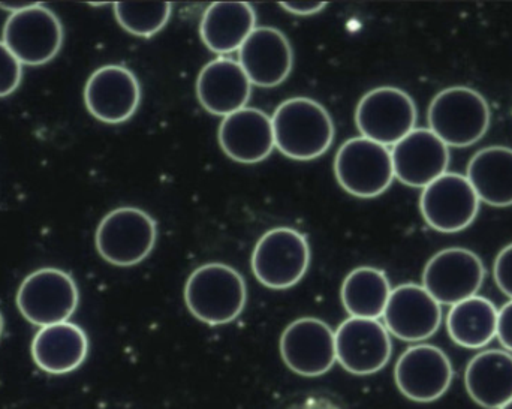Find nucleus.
I'll use <instances>...</instances> for the list:
<instances>
[{
	"label": "nucleus",
	"instance_id": "4",
	"mask_svg": "<svg viewBox=\"0 0 512 409\" xmlns=\"http://www.w3.org/2000/svg\"><path fill=\"white\" fill-rule=\"evenodd\" d=\"M158 240L155 219L138 207L111 210L99 222L95 245L107 263L132 267L152 254Z\"/></svg>",
	"mask_w": 512,
	"mask_h": 409
},
{
	"label": "nucleus",
	"instance_id": "34",
	"mask_svg": "<svg viewBox=\"0 0 512 409\" xmlns=\"http://www.w3.org/2000/svg\"><path fill=\"white\" fill-rule=\"evenodd\" d=\"M3 327H5V321H3L2 312H0V339H2Z\"/></svg>",
	"mask_w": 512,
	"mask_h": 409
},
{
	"label": "nucleus",
	"instance_id": "30",
	"mask_svg": "<svg viewBox=\"0 0 512 409\" xmlns=\"http://www.w3.org/2000/svg\"><path fill=\"white\" fill-rule=\"evenodd\" d=\"M496 338L499 339L505 351L512 354V300L505 303V305L499 309L498 333H496Z\"/></svg>",
	"mask_w": 512,
	"mask_h": 409
},
{
	"label": "nucleus",
	"instance_id": "35",
	"mask_svg": "<svg viewBox=\"0 0 512 409\" xmlns=\"http://www.w3.org/2000/svg\"><path fill=\"white\" fill-rule=\"evenodd\" d=\"M501 409H512V399L510 402H508V404H505L504 407H502Z\"/></svg>",
	"mask_w": 512,
	"mask_h": 409
},
{
	"label": "nucleus",
	"instance_id": "15",
	"mask_svg": "<svg viewBox=\"0 0 512 409\" xmlns=\"http://www.w3.org/2000/svg\"><path fill=\"white\" fill-rule=\"evenodd\" d=\"M141 87L137 75L123 65L96 69L84 87V104L99 122L108 125L126 122L137 113Z\"/></svg>",
	"mask_w": 512,
	"mask_h": 409
},
{
	"label": "nucleus",
	"instance_id": "2",
	"mask_svg": "<svg viewBox=\"0 0 512 409\" xmlns=\"http://www.w3.org/2000/svg\"><path fill=\"white\" fill-rule=\"evenodd\" d=\"M248 288L234 267L209 263L192 272L185 285L189 312L207 326H225L245 311Z\"/></svg>",
	"mask_w": 512,
	"mask_h": 409
},
{
	"label": "nucleus",
	"instance_id": "13",
	"mask_svg": "<svg viewBox=\"0 0 512 409\" xmlns=\"http://www.w3.org/2000/svg\"><path fill=\"white\" fill-rule=\"evenodd\" d=\"M280 356L294 374L321 377L337 362L334 332L318 318H298L280 336Z\"/></svg>",
	"mask_w": 512,
	"mask_h": 409
},
{
	"label": "nucleus",
	"instance_id": "22",
	"mask_svg": "<svg viewBox=\"0 0 512 409\" xmlns=\"http://www.w3.org/2000/svg\"><path fill=\"white\" fill-rule=\"evenodd\" d=\"M256 29V12L248 2H213L200 23L206 47L219 57L239 51Z\"/></svg>",
	"mask_w": 512,
	"mask_h": 409
},
{
	"label": "nucleus",
	"instance_id": "24",
	"mask_svg": "<svg viewBox=\"0 0 512 409\" xmlns=\"http://www.w3.org/2000/svg\"><path fill=\"white\" fill-rule=\"evenodd\" d=\"M466 177L480 201L492 207L512 206V149L490 146L478 150L468 164Z\"/></svg>",
	"mask_w": 512,
	"mask_h": 409
},
{
	"label": "nucleus",
	"instance_id": "16",
	"mask_svg": "<svg viewBox=\"0 0 512 409\" xmlns=\"http://www.w3.org/2000/svg\"><path fill=\"white\" fill-rule=\"evenodd\" d=\"M384 326L403 342H423L432 338L442 324V306L423 285L403 284L391 290L385 308Z\"/></svg>",
	"mask_w": 512,
	"mask_h": 409
},
{
	"label": "nucleus",
	"instance_id": "12",
	"mask_svg": "<svg viewBox=\"0 0 512 409\" xmlns=\"http://www.w3.org/2000/svg\"><path fill=\"white\" fill-rule=\"evenodd\" d=\"M451 360L441 348L430 344L409 347L397 360L394 381L409 401L430 404L438 401L453 383Z\"/></svg>",
	"mask_w": 512,
	"mask_h": 409
},
{
	"label": "nucleus",
	"instance_id": "14",
	"mask_svg": "<svg viewBox=\"0 0 512 409\" xmlns=\"http://www.w3.org/2000/svg\"><path fill=\"white\" fill-rule=\"evenodd\" d=\"M334 338L337 362L358 377L382 371L393 354L391 335L379 320L349 317L337 327Z\"/></svg>",
	"mask_w": 512,
	"mask_h": 409
},
{
	"label": "nucleus",
	"instance_id": "25",
	"mask_svg": "<svg viewBox=\"0 0 512 409\" xmlns=\"http://www.w3.org/2000/svg\"><path fill=\"white\" fill-rule=\"evenodd\" d=\"M499 311L492 300L474 296L451 306L447 330L451 341L468 350L487 347L498 333Z\"/></svg>",
	"mask_w": 512,
	"mask_h": 409
},
{
	"label": "nucleus",
	"instance_id": "11",
	"mask_svg": "<svg viewBox=\"0 0 512 409\" xmlns=\"http://www.w3.org/2000/svg\"><path fill=\"white\" fill-rule=\"evenodd\" d=\"M480 204L468 177L448 171L423 189L420 212L433 230L460 233L477 219Z\"/></svg>",
	"mask_w": 512,
	"mask_h": 409
},
{
	"label": "nucleus",
	"instance_id": "17",
	"mask_svg": "<svg viewBox=\"0 0 512 409\" xmlns=\"http://www.w3.org/2000/svg\"><path fill=\"white\" fill-rule=\"evenodd\" d=\"M394 177L411 188H426L448 173L450 147L429 128H415L391 149Z\"/></svg>",
	"mask_w": 512,
	"mask_h": 409
},
{
	"label": "nucleus",
	"instance_id": "23",
	"mask_svg": "<svg viewBox=\"0 0 512 409\" xmlns=\"http://www.w3.org/2000/svg\"><path fill=\"white\" fill-rule=\"evenodd\" d=\"M465 387L481 408L504 407L512 399V354L504 350L478 353L466 366Z\"/></svg>",
	"mask_w": 512,
	"mask_h": 409
},
{
	"label": "nucleus",
	"instance_id": "31",
	"mask_svg": "<svg viewBox=\"0 0 512 409\" xmlns=\"http://www.w3.org/2000/svg\"><path fill=\"white\" fill-rule=\"evenodd\" d=\"M279 5L289 14L298 15V17L315 15L327 8V2H280Z\"/></svg>",
	"mask_w": 512,
	"mask_h": 409
},
{
	"label": "nucleus",
	"instance_id": "19",
	"mask_svg": "<svg viewBox=\"0 0 512 409\" xmlns=\"http://www.w3.org/2000/svg\"><path fill=\"white\" fill-rule=\"evenodd\" d=\"M252 83L239 60L221 56L203 66L197 77V96L207 113L227 117L248 105Z\"/></svg>",
	"mask_w": 512,
	"mask_h": 409
},
{
	"label": "nucleus",
	"instance_id": "6",
	"mask_svg": "<svg viewBox=\"0 0 512 409\" xmlns=\"http://www.w3.org/2000/svg\"><path fill=\"white\" fill-rule=\"evenodd\" d=\"M80 302L77 284L71 275L54 267H44L26 276L17 293L20 314L36 327L66 323Z\"/></svg>",
	"mask_w": 512,
	"mask_h": 409
},
{
	"label": "nucleus",
	"instance_id": "1",
	"mask_svg": "<svg viewBox=\"0 0 512 409\" xmlns=\"http://www.w3.org/2000/svg\"><path fill=\"white\" fill-rule=\"evenodd\" d=\"M271 123L274 146L294 161H313L324 155L334 141L333 119L315 99H286L277 105Z\"/></svg>",
	"mask_w": 512,
	"mask_h": 409
},
{
	"label": "nucleus",
	"instance_id": "21",
	"mask_svg": "<svg viewBox=\"0 0 512 409\" xmlns=\"http://www.w3.org/2000/svg\"><path fill=\"white\" fill-rule=\"evenodd\" d=\"M33 362L45 374L65 375L77 371L89 354V339L77 324L42 327L30 347Z\"/></svg>",
	"mask_w": 512,
	"mask_h": 409
},
{
	"label": "nucleus",
	"instance_id": "9",
	"mask_svg": "<svg viewBox=\"0 0 512 409\" xmlns=\"http://www.w3.org/2000/svg\"><path fill=\"white\" fill-rule=\"evenodd\" d=\"M486 278L483 261L466 248H447L427 261L423 287L441 306L478 296Z\"/></svg>",
	"mask_w": 512,
	"mask_h": 409
},
{
	"label": "nucleus",
	"instance_id": "29",
	"mask_svg": "<svg viewBox=\"0 0 512 409\" xmlns=\"http://www.w3.org/2000/svg\"><path fill=\"white\" fill-rule=\"evenodd\" d=\"M493 275L499 290L512 300V243L505 246L496 257Z\"/></svg>",
	"mask_w": 512,
	"mask_h": 409
},
{
	"label": "nucleus",
	"instance_id": "5",
	"mask_svg": "<svg viewBox=\"0 0 512 409\" xmlns=\"http://www.w3.org/2000/svg\"><path fill=\"white\" fill-rule=\"evenodd\" d=\"M334 174L343 191L357 198H376L394 177L391 150L364 137L349 138L334 158Z\"/></svg>",
	"mask_w": 512,
	"mask_h": 409
},
{
	"label": "nucleus",
	"instance_id": "20",
	"mask_svg": "<svg viewBox=\"0 0 512 409\" xmlns=\"http://www.w3.org/2000/svg\"><path fill=\"white\" fill-rule=\"evenodd\" d=\"M219 144L225 155L240 164H258L273 152L271 117L259 108L245 107L224 117L219 126Z\"/></svg>",
	"mask_w": 512,
	"mask_h": 409
},
{
	"label": "nucleus",
	"instance_id": "32",
	"mask_svg": "<svg viewBox=\"0 0 512 409\" xmlns=\"http://www.w3.org/2000/svg\"><path fill=\"white\" fill-rule=\"evenodd\" d=\"M286 409H343V407L327 396L312 395L295 402L294 405Z\"/></svg>",
	"mask_w": 512,
	"mask_h": 409
},
{
	"label": "nucleus",
	"instance_id": "33",
	"mask_svg": "<svg viewBox=\"0 0 512 409\" xmlns=\"http://www.w3.org/2000/svg\"><path fill=\"white\" fill-rule=\"evenodd\" d=\"M39 3L41 2H0V9L8 11L12 15L33 8V6L39 5Z\"/></svg>",
	"mask_w": 512,
	"mask_h": 409
},
{
	"label": "nucleus",
	"instance_id": "18",
	"mask_svg": "<svg viewBox=\"0 0 512 409\" xmlns=\"http://www.w3.org/2000/svg\"><path fill=\"white\" fill-rule=\"evenodd\" d=\"M239 63L252 86L276 87L289 77L294 51L276 27H256L239 50Z\"/></svg>",
	"mask_w": 512,
	"mask_h": 409
},
{
	"label": "nucleus",
	"instance_id": "26",
	"mask_svg": "<svg viewBox=\"0 0 512 409\" xmlns=\"http://www.w3.org/2000/svg\"><path fill=\"white\" fill-rule=\"evenodd\" d=\"M391 290L390 281L381 269L357 267L343 281L340 299L352 318L379 320L387 308Z\"/></svg>",
	"mask_w": 512,
	"mask_h": 409
},
{
	"label": "nucleus",
	"instance_id": "10",
	"mask_svg": "<svg viewBox=\"0 0 512 409\" xmlns=\"http://www.w3.org/2000/svg\"><path fill=\"white\" fill-rule=\"evenodd\" d=\"M2 41L21 65H45L62 48V23L51 9L39 3L9 15L3 27Z\"/></svg>",
	"mask_w": 512,
	"mask_h": 409
},
{
	"label": "nucleus",
	"instance_id": "7",
	"mask_svg": "<svg viewBox=\"0 0 512 409\" xmlns=\"http://www.w3.org/2000/svg\"><path fill=\"white\" fill-rule=\"evenodd\" d=\"M251 264L255 278L264 287L288 290L297 285L309 269V243L294 228H273L256 243Z\"/></svg>",
	"mask_w": 512,
	"mask_h": 409
},
{
	"label": "nucleus",
	"instance_id": "3",
	"mask_svg": "<svg viewBox=\"0 0 512 409\" xmlns=\"http://www.w3.org/2000/svg\"><path fill=\"white\" fill-rule=\"evenodd\" d=\"M429 129L448 147H468L487 134L492 122L489 102L477 90L453 86L441 90L429 105Z\"/></svg>",
	"mask_w": 512,
	"mask_h": 409
},
{
	"label": "nucleus",
	"instance_id": "28",
	"mask_svg": "<svg viewBox=\"0 0 512 409\" xmlns=\"http://www.w3.org/2000/svg\"><path fill=\"white\" fill-rule=\"evenodd\" d=\"M23 78V65L17 57L0 41V98L11 95L20 86Z\"/></svg>",
	"mask_w": 512,
	"mask_h": 409
},
{
	"label": "nucleus",
	"instance_id": "8",
	"mask_svg": "<svg viewBox=\"0 0 512 409\" xmlns=\"http://www.w3.org/2000/svg\"><path fill=\"white\" fill-rule=\"evenodd\" d=\"M414 99L399 87L381 86L367 92L358 102L355 123L361 137L390 147L399 143L417 125Z\"/></svg>",
	"mask_w": 512,
	"mask_h": 409
},
{
	"label": "nucleus",
	"instance_id": "27",
	"mask_svg": "<svg viewBox=\"0 0 512 409\" xmlns=\"http://www.w3.org/2000/svg\"><path fill=\"white\" fill-rule=\"evenodd\" d=\"M170 2H116L114 14L117 23L140 38H152L161 32L171 18Z\"/></svg>",
	"mask_w": 512,
	"mask_h": 409
}]
</instances>
